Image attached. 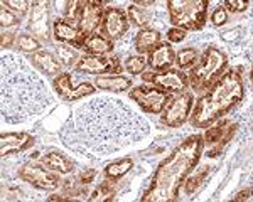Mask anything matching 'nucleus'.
<instances>
[{
  "label": "nucleus",
  "instance_id": "obj_14",
  "mask_svg": "<svg viewBox=\"0 0 253 202\" xmlns=\"http://www.w3.org/2000/svg\"><path fill=\"white\" fill-rule=\"evenodd\" d=\"M78 72H86V74H120L122 64L117 56H88L84 54L80 58L78 64L75 66Z\"/></svg>",
  "mask_w": 253,
  "mask_h": 202
},
{
  "label": "nucleus",
  "instance_id": "obj_19",
  "mask_svg": "<svg viewBox=\"0 0 253 202\" xmlns=\"http://www.w3.org/2000/svg\"><path fill=\"white\" fill-rule=\"evenodd\" d=\"M29 63L46 76H59L61 69H63V64L59 63V59L54 54H51L49 51L41 49L34 54L29 56Z\"/></svg>",
  "mask_w": 253,
  "mask_h": 202
},
{
  "label": "nucleus",
  "instance_id": "obj_31",
  "mask_svg": "<svg viewBox=\"0 0 253 202\" xmlns=\"http://www.w3.org/2000/svg\"><path fill=\"white\" fill-rule=\"evenodd\" d=\"M210 172H211V167H203L199 172H196L193 175L187 177L184 182V192L189 194V196L194 192H198V189L205 184V180H206V177L210 175Z\"/></svg>",
  "mask_w": 253,
  "mask_h": 202
},
{
  "label": "nucleus",
  "instance_id": "obj_41",
  "mask_svg": "<svg viewBox=\"0 0 253 202\" xmlns=\"http://www.w3.org/2000/svg\"><path fill=\"white\" fill-rule=\"evenodd\" d=\"M14 40H17V37H15L14 32H5V31H2V34H0V46H2L3 49L10 47L12 44H14Z\"/></svg>",
  "mask_w": 253,
  "mask_h": 202
},
{
  "label": "nucleus",
  "instance_id": "obj_32",
  "mask_svg": "<svg viewBox=\"0 0 253 202\" xmlns=\"http://www.w3.org/2000/svg\"><path fill=\"white\" fill-rule=\"evenodd\" d=\"M15 44H17L19 51L27 52V54H34V52L41 51L39 39H36L34 35H31V34H19Z\"/></svg>",
  "mask_w": 253,
  "mask_h": 202
},
{
  "label": "nucleus",
  "instance_id": "obj_36",
  "mask_svg": "<svg viewBox=\"0 0 253 202\" xmlns=\"http://www.w3.org/2000/svg\"><path fill=\"white\" fill-rule=\"evenodd\" d=\"M20 24V17L14 14L12 10L5 9V7L2 5V9H0V26H2V29H7V27H15Z\"/></svg>",
  "mask_w": 253,
  "mask_h": 202
},
{
  "label": "nucleus",
  "instance_id": "obj_9",
  "mask_svg": "<svg viewBox=\"0 0 253 202\" xmlns=\"http://www.w3.org/2000/svg\"><path fill=\"white\" fill-rule=\"evenodd\" d=\"M236 132V123L233 120H223L216 127H208V130L203 136V145L208 147L206 157L216 159L223 153L226 145L230 143Z\"/></svg>",
  "mask_w": 253,
  "mask_h": 202
},
{
  "label": "nucleus",
  "instance_id": "obj_44",
  "mask_svg": "<svg viewBox=\"0 0 253 202\" xmlns=\"http://www.w3.org/2000/svg\"><path fill=\"white\" fill-rule=\"evenodd\" d=\"M135 5H137V7H144V9H145V7L154 5V0H147V2H145V0H137Z\"/></svg>",
  "mask_w": 253,
  "mask_h": 202
},
{
  "label": "nucleus",
  "instance_id": "obj_17",
  "mask_svg": "<svg viewBox=\"0 0 253 202\" xmlns=\"http://www.w3.org/2000/svg\"><path fill=\"white\" fill-rule=\"evenodd\" d=\"M49 5L51 2H32L29 29L36 39H49Z\"/></svg>",
  "mask_w": 253,
  "mask_h": 202
},
{
  "label": "nucleus",
  "instance_id": "obj_7",
  "mask_svg": "<svg viewBox=\"0 0 253 202\" xmlns=\"http://www.w3.org/2000/svg\"><path fill=\"white\" fill-rule=\"evenodd\" d=\"M128 98L132 101H135L144 113H149V115H161L172 96H170L169 93L159 90L156 86L142 84V86H135L128 91Z\"/></svg>",
  "mask_w": 253,
  "mask_h": 202
},
{
  "label": "nucleus",
  "instance_id": "obj_20",
  "mask_svg": "<svg viewBox=\"0 0 253 202\" xmlns=\"http://www.w3.org/2000/svg\"><path fill=\"white\" fill-rule=\"evenodd\" d=\"M95 86L101 91L125 93L132 90V79L124 74H103L95 78Z\"/></svg>",
  "mask_w": 253,
  "mask_h": 202
},
{
  "label": "nucleus",
  "instance_id": "obj_42",
  "mask_svg": "<svg viewBox=\"0 0 253 202\" xmlns=\"http://www.w3.org/2000/svg\"><path fill=\"white\" fill-rule=\"evenodd\" d=\"M233 201L240 202V201H252V187L245 189V191H242L240 194H236V196L233 197Z\"/></svg>",
  "mask_w": 253,
  "mask_h": 202
},
{
  "label": "nucleus",
  "instance_id": "obj_21",
  "mask_svg": "<svg viewBox=\"0 0 253 202\" xmlns=\"http://www.w3.org/2000/svg\"><path fill=\"white\" fill-rule=\"evenodd\" d=\"M52 34H54V39L61 44H69L76 49V44H78V37L80 32L78 27L68 24L64 19L58 17L52 22Z\"/></svg>",
  "mask_w": 253,
  "mask_h": 202
},
{
  "label": "nucleus",
  "instance_id": "obj_28",
  "mask_svg": "<svg viewBox=\"0 0 253 202\" xmlns=\"http://www.w3.org/2000/svg\"><path fill=\"white\" fill-rule=\"evenodd\" d=\"M199 59V52L194 47H184L175 54L174 64L177 66V69H191Z\"/></svg>",
  "mask_w": 253,
  "mask_h": 202
},
{
  "label": "nucleus",
  "instance_id": "obj_10",
  "mask_svg": "<svg viewBox=\"0 0 253 202\" xmlns=\"http://www.w3.org/2000/svg\"><path fill=\"white\" fill-rule=\"evenodd\" d=\"M52 88H54L56 95L61 100L68 101V103L83 100L86 96H91L96 93V86L93 83H89V81H83V83L76 84L73 81L71 72H61L59 76H56L52 79Z\"/></svg>",
  "mask_w": 253,
  "mask_h": 202
},
{
  "label": "nucleus",
  "instance_id": "obj_34",
  "mask_svg": "<svg viewBox=\"0 0 253 202\" xmlns=\"http://www.w3.org/2000/svg\"><path fill=\"white\" fill-rule=\"evenodd\" d=\"M61 185H63L64 196H71V199H73V197L84 196V194H86V185H81L80 182L76 180V177H75V179L64 180Z\"/></svg>",
  "mask_w": 253,
  "mask_h": 202
},
{
  "label": "nucleus",
  "instance_id": "obj_39",
  "mask_svg": "<svg viewBox=\"0 0 253 202\" xmlns=\"http://www.w3.org/2000/svg\"><path fill=\"white\" fill-rule=\"evenodd\" d=\"M95 177H96V170H93V168H84V170H81L78 175H76V180H78L81 185H88V184H91Z\"/></svg>",
  "mask_w": 253,
  "mask_h": 202
},
{
  "label": "nucleus",
  "instance_id": "obj_18",
  "mask_svg": "<svg viewBox=\"0 0 253 202\" xmlns=\"http://www.w3.org/2000/svg\"><path fill=\"white\" fill-rule=\"evenodd\" d=\"M175 61V52L169 42H161L152 52H149V59H147V66L154 72H162L172 67Z\"/></svg>",
  "mask_w": 253,
  "mask_h": 202
},
{
  "label": "nucleus",
  "instance_id": "obj_25",
  "mask_svg": "<svg viewBox=\"0 0 253 202\" xmlns=\"http://www.w3.org/2000/svg\"><path fill=\"white\" fill-rule=\"evenodd\" d=\"M132 168H133V160L132 159H122V160H117V162L108 164L103 170V175L110 180L117 182L118 179H122L124 175H126Z\"/></svg>",
  "mask_w": 253,
  "mask_h": 202
},
{
  "label": "nucleus",
  "instance_id": "obj_3",
  "mask_svg": "<svg viewBox=\"0 0 253 202\" xmlns=\"http://www.w3.org/2000/svg\"><path fill=\"white\" fill-rule=\"evenodd\" d=\"M203 150V135L189 136L179 145L167 159L157 167L152 185L142 196V201H174L179 196V189L191 168L199 162Z\"/></svg>",
  "mask_w": 253,
  "mask_h": 202
},
{
  "label": "nucleus",
  "instance_id": "obj_12",
  "mask_svg": "<svg viewBox=\"0 0 253 202\" xmlns=\"http://www.w3.org/2000/svg\"><path fill=\"white\" fill-rule=\"evenodd\" d=\"M19 179L27 182L32 187L39 191H56L63 182L59 179L58 172H52L51 168H44V165L27 164L22 168H19Z\"/></svg>",
  "mask_w": 253,
  "mask_h": 202
},
{
  "label": "nucleus",
  "instance_id": "obj_40",
  "mask_svg": "<svg viewBox=\"0 0 253 202\" xmlns=\"http://www.w3.org/2000/svg\"><path fill=\"white\" fill-rule=\"evenodd\" d=\"M184 39H186V31L177 29V27H172V29L167 31V40H169V44L181 42Z\"/></svg>",
  "mask_w": 253,
  "mask_h": 202
},
{
  "label": "nucleus",
  "instance_id": "obj_4",
  "mask_svg": "<svg viewBox=\"0 0 253 202\" xmlns=\"http://www.w3.org/2000/svg\"><path fill=\"white\" fill-rule=\"evenodd\" d=\"M245 96L243 79L238 69L231 67L214 81L191 110L189 123L194 128H208L228 115Z\"/></svg>",
  "mask_w": 253,
  "mask_h": 202
},
{
  "label": "nucleus",
  "instance_id": "obj_37",
  "mask_svg": "<svg viewBox=\"0 0 253 202\" xmlns=\"http://www.w3.org/2000/svg\"><path fill=\"white\" fill-rule=\"evenodd\" d=\"M210 20H211V24H213L214 27H221V26H224V24L228 22V12L224 10L221 5L216 7V9L213 10V14H211Z\"/></svg>",
  "mask_w": 253,
  "mask_h": 202
},
{
  "label": "nucleus",
  "instance_id": "obj_27",
  "mask_svg": "<svg viewBox=\"0 0 253 202\" xmlns=\"http://www.w3.org/2000/svg\"><path fill=\"white\" fill-rule=\"evenodd\" d=\"M64 7H61V19H64L68 24L73 22H80L81 14H83V7L84 2L81 0H73V2H63Z\"/></svg>",
  "mask_w": 253,
  "mask_h": 202
},
{
  "label": "nucleus",
  "instance_id": "obj_45",
  "mask_svg": "<svg viewBox=\"0 0 253 202\" xmlns=\"http://www.w3.org/2000/svg\"><path fill=\"white\" fill-rule=\"evenodd\" d=\"M49 201H69V197H64V194L63 196H51Z\"/></svg>",
  "mask_w": 253,
  "mask_h": 202
},
{
  "label": "nucleus",
  "instance_id": "obj_24",
  "mask_svg": "<svg viewBox=\"0 0 253 202\" xmlns=\"http://www.w3.org/2000/svg\"><path fill=\"white\" fill-rule=\"evenodd\" d=\"M161 44V32L156 29H140L135 35V51L137 54H145V52H152Z\"/></svg>",
  "mask_w": 253,
  "mask_h": 202
},
{
  "label": "nucleus",
  "instance_id": "obj_13",
  "mask_svg": "<svg viewBox=\"0 0 253 202\" xmlns=\"http://www.w3.org/2000/svg\"><path fill=\"white\" fill-rule=\"evenodd\" d=\"M103 2H93V0H88L84 2L83 7V14H81V19L78 22V44H76V49H81L89 35L95 34V31L101 26V20H103Z\"/></svg>",
  "mask_w": 253,
  "mask_h": 202
},
{
  "label": "nucleus",
  "instance_id": "obj_38",
  "mask_svg": "<svg viewBox=\"0 0 253 202\" xmlns=\"http://www.w3.org/2000/svg\"><path fill=\"white\" fill-rule=\"evenodd\" d=\"M223 9L226 12L238 14V12H243V10L248 9V2H243V0H224Z\"/></svg>",
  "mask_w": 253,
  "mask_h": 202
},
{
  "label": "nucleus",
  "instance_id": "obj_22",
  "mask_svg": "<svg viewBox=\"0 0 253 202\" xmlns=\"http://www.w3.org/2000/svg\"><path fill=\"white\" fill-rule=\"evenodd\" d=\"M41 164L44 167L51 168L52 172L58 173H71L75 170V162L71 159H68L64 153L61 152H49L46 155L41 157Z\"/></svg>",
  "mask_w": 253,
  "mask_h": 202
},
{
  "label": "nucleus",
  "instance_id": "obj_29",
  "mask_svg": "<svg viewBox=\"0 0 253 202\" xmlns=\"http://www.w3.org/2000/svg\"><path fill=\"white\" fill-rule=\"evenodd\" d=\"M56 58L59 59V63L63 64V66H76L80 61V54L78 51L75 49L73 46H69V44H61L58 42V46H56Z\"/></svg>",
  "mask_w": 253,
  "mask_h": 202
},
{
  "label": "nucleus",
  "instance_id": "obj_11",
  "mask_svg": "<svg viewBox=\"0 0 253 202\" xmlns=\"http://www.w3.org/2000/svg\"><path fill=\"white\" fill-rule=\"evenodd\" d=\"M142 79L159 88V90L169 93V95L184 93L186 88L189 86V79H187L186 72H182L181 69H172V67L162 72H142Z\"/></svg>",
  "mask_w": 253,
  "mask_h": 202
},
{
  "label": "nucleus",
  "instance_id": "obj_2",
  "mask_svg": "<svg viewBox=\"0 0 253 202\" xmlns=\"http://www.w3.org/2000/svg\"><path fill=\"white\" fill-rule=\"evenodd\" d=\"M0 88H2V118L17 125L39 116L54 103V96L46 81L34 71L27 59L14 52H3L0 58Z\"/></svg>",
  "mask_w": 253,
  "mask_h": 202
},
{
  "label": "nucleus",
  "instance_id": "obj_23",
  "mask_svg": "<svg viewBox=\"0 0 253 202\" xmlns=\"http://www.w3.org/2000/svg\"><path fill=\"white\" fill-rule=\"evenodd\" d=\"M113 40H110L105 37L103 34H100V32H95L93 35H89V37L84 40L83 44V49L86 52L88 56H105L108 54V52L113 51Z\"/></svg>",
  "mask_w": 253,
  "mask_h": 202
},
{
  "label": "nucleus",
  "instance_id": "obj_33",
  "mask_svg": "<svg viewBox=\"0 0 253 202\" xmlns=\"http://www.w3.org/2000/svg\"><path fill=\"white\" fill-rule=\"evenodd\" d=\"M125 67L130 74H142L147 67V59L140 54L130 56V58L125 59Z\"/></svg>",
  "mask_w": 253,
  "mask_h": 202
},
{
  "label": "nucleus",
  "instance_id": "obj_5",
  "mask_svg": "<svg viewBox=\"0 0 253 202\" xmlns=\"http://www.w3.org/2000/svg\"><path fill=\"white\" fill-rule=\"evenodd\" d=\"M228 67V56L221 49L214 46H210L203 51L198 63L191 67L187 79L193 91L201 93L206 91L214 81H218L224 74Z\"/></svg>",
  "mask_w": 253,
  "mask_h": 202
},
{
  "label": "nucleus",
  "instance_id": "obj_15",
  "mask_svg": "<svg viewBox=\"0 0 253 202\" xmlns=\"http://www.w3.org/2000/svg\"><path fill=\"white\" fill-rule=\"evenodd\" d=\"M130 20L126 15V10L122 7H107L103 14V20L100 26V34L110 40H117L128 32Z\"/></svg>",
  "mask_w": 253,
  "mask_h": 202
},
{
  "label": "nucleus",
  "instance_id": "obj_30",
  "mask_svg": "<svg viewBox=\"0 0 253 202\" xmlns=\"http://www.w3.org/2000/svg\"><path fill=\"white\" fill-rule=\"evenodd\" d=\"M115 180H103L100 185L95 189V191L91 192V196H89V201H103V202H107V201H113V197H115Z\"/></svg>",
  "mask_w": 253,
  "mask_h": 202
},
{
  "label": "nucleus",
  "instance_id": "obj_16",
  "mask_svg": "<svg viewBox=\"0 0 253 202\" xmlns=\"http://www.w3.org/2000/svg\"><path fill=\"white\" fill-rule=\"evenodd\" d=\"M34 145V136L31 133H2L0 135V155L9 157L15 153H22Z\"/></svg>",
  "mask_w": 253,
  "mask_h": 202
},
{
  "label": "nucleus",
  "instance_id": "obj_6",
  "mask_svg": "<svg viewBox=\"0 0 253 202\" xmlns=\"http://www.w3.org/2000/svg\"><path fill=\"white\" fill-rule=\"evenodd\" d=\"M208 0H169V22L182 31H203L208 20Z\"/></svg>",
  "mask_w": 253,
  "mask_h": 202
},
{
  "label": "nucleus",
  "instance_id": "obj_8",
  "mask_svg": "<svg viewBox=\"0 0 253 202\" xmlns=\"http://www.w3.org/2000/svg\"><path fill=\"white\" fill-rule=\"evenodd\" d=\"M194 106V93L184 91L179 93L177 96L170 98L164 108V111L161 113V121L162 125H166L167 128H179L189 120L191 110Z\"/></svg>",
  "mask_w": 253,
  "mask_h": 202
},
{
  "label": "nucleus",
  "instance_id": "obj_26",
  "mask_svg": "<svg viewBox=\"0 0 253 202\" xmlns=\"http://www.w3.org/2000/svg\"><path fill=\"white\" fill-rule=\"evenodd\" d=\"M126 15H128V20L133 24V26L140 27V29H145L150 22H152V14L149 10L144 9V7H137L135 3L126 7Z\"/></svg>",
  "mask_w": 253,
  "mask_h": 202
},
{
  "label": "nucleus",
  "instance_id": "obj_1",
  "mask_svg": "<svg viewBox=\"0 0 253 202\" xmlns=\"http://www.w3.org/2000/svg\"><path fill=\"white\" fill-rule=\"evenodd\" d=\"M150 133V125L126 101L98 96L80 104L59 130V138L69 150L88 159H101Z\"/></svg>",
  "mask_w": 253,
  "mask_h": 202
},
{
  "label": "nucleus",
  "instance_id": "obj_43",
  "mask_svg": "<svg viewBox=\"0 0 253 202\" xmlns=\"http://www.w3.org/2000/svg\"><path fill=\"white\" fill-rule=\"evenodd\" d=\"M240 31V27L238 29H233V31H228V32H223L221 34V39L223 40H226V42H233V40L236 39V32Z\"/></svg>",
  "mask_w": 253,
  "mask_h": 202
},
{
  "label": "nucleus",
  "instance_id": "obj_35",
  "mask_svg": "<svg viewBox=\"0 0 253 202\" xmlns=\"http://www.w3.org/2000/svg\"><path fill=\"white\" fill-rule=\"evenodd\" d=\"M2 5L3 7H9V10L15 12V14H19V17H22V15H26L27 12H29L32 3L26 2V0H7V2L3 0Z\"/></svg>",
  "mask_w": 253,
  "mask_h": 202
}]
</instances>
